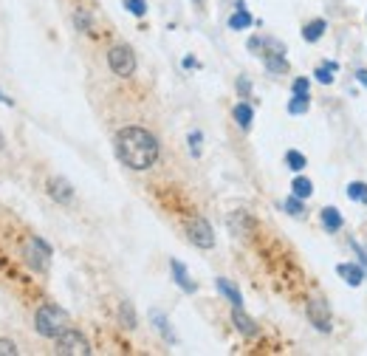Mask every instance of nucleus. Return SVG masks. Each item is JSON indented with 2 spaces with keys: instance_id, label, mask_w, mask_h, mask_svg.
<instances>
[{
  "instance_id": "obj_22",
  "label": "nucleus",
  "mask_w": 367,
  "mask_h": 356,
  "mask_svg": "<svg viewBox=\"0 0 367 356\" xmlns=\"http://www.w3.org/2000/svg\"><path fill=\"white\" fill-rule=\"evenodd\" d=\"M336 71H339V63H331V60H328V63H322V65H320L317 71H313V77H317V79H320L322 85H331V82H334V74H336Z\"/></svg>"
},
{
  "instance_id": "obj_11",
  "label": "nucleus",
  "mask_w": 367,
  "mask_h": 356,
  "mask_svg": "<svg viewBox=\"0 0 367 356\" xmlns=\"http://www.w3.org/2000/svg\"><path fill=\"white\" fill-rule=\"evenodd\" d=\"M336 272H339V274L345 277V283H348V286H353V288L364 283V269H361L359 263H339V266H336Z\"/></svg>"
},
{
  "instance_id": "obj_7",
  "label": "nucleus",
  "mask_w": 367,
  "mask_h": 356,
  "mask_svg": "<svg viewBox=\"0 0 367 356\" xmlns=\"http://www.w3.org/2000/svg\"><path fill=\"white\" fill-rule=\"evenodd\" d=\"M308 320H311V325L317 328V331H322V334H328L334 325H331V309H328V302L325 300H308Z\"/></svg>"
},
{
  "instance_id": "obj_36",
  "label": "nucleus",
  "mask_w": 367,
  "mask_h": 356,
  "mask_svg": "<svg viewBox=\"0 0 367 356\" xmlns=\"http://www.w3.org/2000/svg\"><path fill=\"white\" fill-rule=\"evenodd\" d=\"M3 144H6V141H3V133H0V150H3Z\"/></svg>"
},
{
  "instance_id": "obj_5",
  "label": "nucleus",
  "mask_w": 367,
  "mask_h": 356,
  "mask_svg": "<svg viewBox=\"0 0 367 356\" xmlns=\"http://www.w3.org/2000/svg\"><path fill=\"white\" fill-rule=\"evenodd\" d=\"M60 356H88L91 353V345H88V339L79 334V331H74V328H65L60 336H57V348H54Z\"/></svg>"
},
{
  "instance_id": "obj_8",
  "label": "nucleus",
  "mask_w": 367,
  "mask_h": 356,
  "mask_svg": "<svg viewBox=\"0 0 367 356\" xmlns=\"http://www.w3.org/2000/svg\"><path fill=\"white\" fill-rule=\"evenodd\" d=\"M229 232L237 235V238H249L254 232V218L246 212V210H235L229 215Z\"/></svg>"
},
{
  "instance_id": "obj_31",
  "label": "nucleus",
  "mask_w": 367,
  "mask_h": 356,
  "mask_svg": "<svg viewBox=\"0 0 367 356\" xmlns=\"http://www.w3.org/2000/svg\"><path fill=\"white\" fill-rule=\"evenodd\" d=\"M0 356H17V345L12 339H0Z\"/></svg>"
},
{
  "instance_id": "obj_23",
  "label": "nucleus",
  "mask_w": 367,
  "mask_h": 356,
  "mask_svg": "<svg viewBox=\"0 0 367 356\" xmlns=\"http://www.w3.org/2000/svg\"><path fill=\"white\" fill-rule=\"evenodd\" d=\"M286 164H288V170H294V173H302V170L308 167V159L302 156L299 150H288V153H286Z\"/></svg>"
},
{
  "instance_id": "obj_2",
  "label": "nucleus",
  "mask_w": 367,
  "mask_h": 356,
  "mask_svg": "<svg viewBox=\"0 0 367 356\" xmlns=\"http://www.w3.org/2000/svg\"><path fill=\"white\" fill-rule=\"evenodd\" d=\"M68 311H63L60 305H51V302H45V305H40L37 309V314H34V328H37V334L40 336H45V339H57L65 328H68Z\"/></svg>"
},
{
  "instance_id": "obj_20",
  "label": "nucleus",
  "mask_w": 367,
  "mask_h": 356,
  "mask_svg": "<svg viewBox=\"0 0 367 356\" xmlns=\"http://www.w3.org/2000/svg\"><path fill=\"white\" fill-rule=\"evenodd\" d=\"M263 65H266L272 74H286V71H288L286 54H263Z\"/></svg>"
},
{
  "instance_id": "obj_21",
  "label": "nucleus",
  "mask_w": 367,
  "mask_h": 356,
  "mask_svg": "<svg viewBox=\"0 0 367 356\" xmlns=\"http://www.w3.org/2000/svg\"><path fill=\"white\" fill-rule=\"evenodd\" d=\"M308 108H311V99L305 93H294L291 96V102H288V114L291 116H302V114H308Z\"/></svg>"
},
{
  "instance_id": "obj_17",
  "label": "nucleus",
  "mask_w": 367,
  "mask_h": 356,
  "mask_svg": "<svg viewBox=\"0 0 367 356\" xmlns=\"http://www.w3.org/2000/svg\"><path fill=\"white\" fill-rule=\"evenodd\" d=\"M251 119H254L251 105H249V102H237V105H235V122H237L243 130H249V127H251Z\"/></svg>"
},
{
  "instance_id": "obj_29",
  "label": "nucleus",
  "mask_w": 367,
  "mask_h": 356,
  "mask_svg": "<svg viewBox=\"0 0 367 356\" xmlns=\"http://www.w3.org/2000/svg\"><path fill=\"white\" fill-rule=\"evenodd\" d=\"M291 91H294V93H305V96H311V79H308V77H297L294 85H291Z\"/></svg>"
},
{
  "instance_id": "obj_16",
  "label": "nucleus",
  "mask_w": 367,
  "mask_h": 356,
  "mask_svg": "<svg viewBox=\"0 0 367 356\" xmlns=\"http://www.w3.org/2000/svg\"><path fill=\"white\" fill-rule=\"evenodd\" d=\"M150 320H153L155 331H159L167 342H175V334H173V328H170V323H167V317H164L162 311H150Z\"/></svg>"
},
{
  "instance_id": "obj_34",
  "label": "nucleus",
  "mask_w": 367,
  "mask_h": 356,
  "mask_svg": "<svg viewBox=\"0 0 367 356\" xmlns=\"http://www.w3.org/2000/svg\"><path fill=\"white\" fill-rule=\"evenodd\" d=\"M184 68H198V60L195 57H184Z\"/></svg>"
},
{
  "instance_id": "obj_4",
  "label": "nucleus",
  "mask_w": 367,
  "mask_h": 356,
  "mask_svg": "<svg viewBox=\"0 0 367 356\" xmlns=\"http://www.w3.org/2000/svg\"><path fill=\"white\" fill-rule=\"evenodd\" d=\"M23 254H26V263H29L34 272H48L51 246H48L42 238H29L26 246H23Z\"/></svg>"
},
{
  "instance_id": "obj_9",
  "label": "nucleus",
  "mask_w": 367,
  "mask_h": 356,
  "mask_svg": "<svg viewBox=\"0 0 367 356\" xmlns=\"http://www.w3.org/2000/svg\"><path fill=\"white\" fill-rule=\"evenodd\" d=\"M48 195L54 198L57 203H71L74 201V187L63 178V176H54V178H48Z\"/></svg>"
},
{
  "instance_id": "obj_15",
  "label": "nucleus",
  "mask_w": 367,
  "mask_h": 356,
  "mask_svg": "<svg viewBox=\"0 0 367 356\" xmlns=\"http://www.w3.org/2000/svg\"><path fill=\"white\" fill-rule=\"evenodd\" d=\"M251 23H254V17H251V15L243 9V0H240V3H237V9H235V15L229 17V29H232V31H243V29H249Z\"/></svg>"
},
{
  "instance_id": "obj_26",
  "label": "nucleus",
  "mask_w": 367,
  "mask_h": 356,
  "mask_svg": "<svg viewBox=\"0 0 367 356\" xmlns=\"http://www.w3.org/2000/svg\"><path fill=\"white\" fill-rule=\"evenodd\" d=\"M283 207H286V212H288V215H294V218H299V215L305 212V207H302V198H297V195H288Z\"/></svg>"
},
{
  "instance_id": "obj_37",
  "label": "nucleus",
  "mask_w": 367,
  "mask_h": 356,
  "mask_svg": "<svg viewBox=\"0 0 367 356\" xmlns=\"http://www.w3.org/2000/svg\"><path fill=\"white\" fill-rule=\"evenodd\" d=\"M195 3H203V0H195Z\"/></svg>"
},
{
  "instance_id": "obj_27",
  "label": "nucleus",
  "mask_w": 367,
  "mask_h": 356,
  "mask_svg": "<svg viewBox=\"0 0 367 356\" xmlns=\"http://www.w3.org/2000/svg\"><path fill=\"white\" fill-rule=\"evenodd\" d=\"M125 9L136 17H144L147 15V0H125Z\"/></svg>"
},
{
  "instance_id": "obj_33",
  "label": "nucleus",
  "mask_w": 367,
  "mask_h": 356,
  "mask_svg": "<svg viewBox=\"0 0 367 356\" xmlns=\"http://www.w3.org/2000/svg\"><path fill=\"white\" fill-rule=\"evenodd\" d=\"M356 79H359V82L367 88V68H359V71H356Z\"/></svg>"
},
{
  "instance_id": "obj_35",
  "label": "nucleus",
  "mask_w": 367,
  "mask_h": 356,
  "mask_svg": "<svg viewBox=\"0 0 367 356\" xmlns=\"http://www.w3.org/2000/svg\"><path fill=\"white\" fill-rule=\"evenodd\" d=\"M0 102H3V105H9V108H12V105H15V99H12V96H6V93H3V91H0Z\"/></svg>"
},
{
  "instance_id": "obj_12",
  "label": "nucleus",
  "mask_w": 367,
  "mask_h": 356,
  "mask_svg": "<svg viewBox=\"0 0 367 356\" xmlns=\"http://www.w3.org/2000/svg\"><path fill=\"white\" fill-rule=\"evenodd\" d=\"M232 323L243 336H257V325L249 314H243V309H232Z\"/></svg>"
},
{
  "instance_id": "obj_25",
  "label": "nucleus",
  "mask_w": 367,
  "mask_h": 356,
  "mask_svg": "<svg viewBox=\"0 0 367 356\" xmlns=\"http://www.w3.org/2000/svg\"><path fill=\"white\" fill-rule=\"evenodd\" d=\"M348 198L356 203H367V184L364 181H350L348 184Z\"/></svg>"
},
{
  "instance_id": "obj_24",
  "label": "nucleus",
  "mask_w": 367,
  "mask_h": 356,
  "mask_svg": "<svg viewBox=\"0 0 367 356\" xmlns=\"http://www.w3.org/2000/svg\"><path fill=\"white\" fill-rule=\"evenodd\" d=\"M119 320H122V325H125V328H130V331L139 325L136 311H133V305H130V302H119Z\"/></svg>"
},
{
  "instance_id": "obj_30",
  "label": "nucleus",
  "mask_w": 367,
  "mask_h": 356,
  "mask_svg": "<svg viewBox=\"0 0 367 356\" xmlns=\"http://www.w3.org/2000/svg\"><path fill=\"white\" fill-rule=\"evenodd\" d=\"M201 139H203V136H201V130H192V133H189V139H187V141H189V147H192V156H201Z\"/></svg>"
},
{
  "instance_id": "obj_19",
  "label": "nucleus",
  "mask_w": 367,
  "mask_h": 356,
  "mask_svg": "<svg viewBox=\"0 0 367 356\" xmlns=\"http://www.w3.org/2000/svg\"><path fill=\"white\" fill-rule=\"evenodd\" d=\"M325 29H328V23H325V20H311V23L302 29V37H305L308 42H317V40H322Z\"/></svg>"
},
{
  "instance_id": "obj_14",
  "label": "nucleus",
  "mask_w": 367,
  "mask_h": 356,
  "mask_svg": "<svg viewBox=\"0 0 367 356\" xmlns=\"http://www.w3.org/2000/svg\"><path fill=\"white\" fill-rule=\"evenodd\" d=\"M215 286H218V291H221V294L232 302V309H243V297H240V291H237V288H235L226 277H218V280H215Z\"/></svg>"
},
{
  "instance_id": "obj_13",
  "label": "nucleus",
  "mask_w": 367,
  "mask_h": 356,
  "mask_svg": "<svg viewBox=\"0 0 367 356\" xmlns=\"http://www.w3.org/2000/svg\"><path fill=\"white\" fill-rule=\"evenodd\" d=\"M320 221H322V226H325L328 232H339V229L345 226V218H342V212H339L336 207H325V210L320 212Z\"/></svg>"
},
{
  "instance_id": "obj_32",
  "label": "nucleus",
  "mask_w": 367,
  "mask_h": 356,
  "mask_svg": "<svg viewBox=\"0 0 367 356\" xmlns=\"http://www.w3.org/2000/svg\"><path fill=\"white\" fill-rule=\"evenodd\" d=\"M237 91H240L243 96H249V93H251V85H249V79H237Z\"/></svg>"
},
{
  "instance_id": "obj_28",
  "label": "nucleus",
  "mask_w": 367,
  "mask_h": 356,
  "mask_svg": "<svg viewBox=\"0 0 367 356\" xmlns=\"http://www.w3.org/2000/svg\"><path fill=\"white\" fill-rule=\"evenodd\" d=\"M74 23H77V29H79V31H85V34H93V26H91V17H88V12H82V9H79V12L74 15Z\"/></svg>"
},
{
  "instance_id": "obj_1",
  "label": "nucleus",
  "mask_w": 367,
  "mask_h": 356,
  "mask_svg": "<svg viewBox=\"0 0 367 356\" xmlns=\"http://www.w3.org/2000/svg\"><path fill=\"white\" fill-rule=\"evenodd\" d=\"M159 153H162L159 139L144 127L130 125V127H122L116 133V156L130 170H139V173L150 170L155 162H159Z\"/></svg>"
},
{
  "instance_id": "obj_3",
  "label": "nucleus",
  "mask_w": 367,
  "mask_h": 356,
  "mask_svg": "<svg viewBox=\"0 0 367 356\" xmlns=\"http://www.w3.org/2000/svg\"><path fill=\"white\" fill-rule=\"evenodd\" d=\"M108 65H111V71H114L116 77H122V79L133 77V74H136V54H133V48H130V45H114V48L108 51Z\"/></svg>"
},
{
  "instance_id": "obj_6",
  "label": "nucleus",
  "mask_w": 367,
  "mask_h": 356,
  "mask_svg": "<svg viewBox=\"0 0 367 356\" xmlns=\"http://www.w3.org/2000/svg\"><path fill=\"white\" fill-rule=\"evenodd\" d=\"M187 235H189V243H195L198 249H212L215 246V232H212V224L206 218H192L187 224Z\"/></svg>"
},
{
  "instance_id": "obj_18",
  "label": "nucleus",
  "mask_w": 367,
  "mask_h": 356,
  "mask_svg": "<svg viewBox=\"0 0 367 356\" xmlns=\"http://www.w3.org/2000/svg\"><path fill=\"white\" fill-rule=\"evenodd\" d=\"M291 195H297V198H311L313 195V181L311 178H305V176H297L294 181H291Z\"/></svg>"
},
{
  "instance_id": "obj_10",
  "label": "nucleus",
  "mask_w": 367,
  "mask_h": 356,
  "mask_svg": "<svg viewBox=\"0 0 367 356\" xmlns=\"http://www.w3.org/2000/svg\"><path fill=\"white\" fill-rule=\"evenodd\" d=\"M170 272H173V280H175L187 294H195V291H198V286L189 280V272H187V266H184L181 261H170Z\"/></svg>"
}]
</instances>
